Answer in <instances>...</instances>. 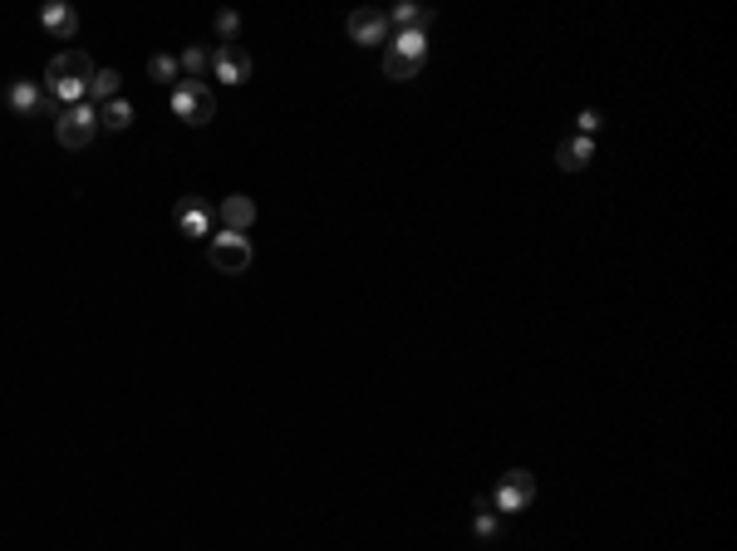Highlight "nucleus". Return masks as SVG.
Instances as JSON below:
<instances>
[{
  "label": "nucleus",
  "instance_id": "nucleus-8",
  "mask_svg": "<svg viewBox=\"0 0 737 551\" xmlns=\"http://www.w3.org/2000/svg\"><path fill=\"white\" fill-rule=\"evenodd\" d=\"M212 74H217L222 84L236 89V84H246V79H251V55H246L236 40H231V45H217V50H212Z\"/></svg>",
  "mask_w": 737,
  "mask_h": 551
},
{
  "label": "nucleus",
  "instance_id": "nucleus-2",
  "mask_svg": "<svg viewBox=\"0 0 737 551\" xmlns=\"http://www.w3.org/2000/svg\"><path fill=\"white\" fill-rule=\"evenodd\" d=\"M423 60H428V30H394V40L384 50V74L403 84L423 69Z\"/></svg>",
  "mask_w": 737,
  "mask_h": 551
},
{
  "label": "nucleus",
  "instance_id": "nucleus-16",
  "mask_svg": "<svg viewBox=\"0 0 737 551\" xmlns=\"http://www.w3.org/2000/svg\"><path fill=\"white\" fill-rule=\"evenodd\" d=\"M118 69H94V84H89V99L94 104H109V99H118Z\"/></svg>",
  "mask_w": 737,
  "mask_h": 551
},
{
  "label": "nucleus",
  "instance_id": "nucleus-19",
  "mask_svg": "<svg viewBox=\"0 0 737 551\" xmlns=\"http://www.w3.org/2000/svg\"><path fill=\"white\" fill-rule=\"evenodd\" d=\"M148 74H153L158 84H177V79H182V69H177L172 55H153V60H148Z\"/></svg>",
  "mask_w": 737,
  "mask_h": 551
},
{
  "label": "nucleus",
  "instance_id": "nucleus-6",
  "mask_svg": "<svg viewBox=\"0 0 737 551\" xmlns=\"http://www.w3.org/2000/svg\"><path fill=\"white\" fill-rule=\"evenodd\" d=\"M531 502H536V478H531L526 468H511L507 478L497 483V492H492V507H497V512H507V517L526 512Z\"/></svg>",
  "mask_w": 737,
  "mask_h": 551
},
{
  "label": "nucleus",
  "instance_id": "nucleus-18",
  "mask_svg": "<svg viewBox=\"0 0 737 551\" xmlns=\"http://www.w3.org/2000/svg\"><path fill=\"white\" fill-rule=\"evenodd\" d=\"M472 532H477L482 542H492V537H497V507H492V502H477V517H472Z\"/></svg>",
  "mask_w": 737,
  "mask_h": 551
},
{
  "label": "nucleus",
  "instance_id": "nucleus-21",
  "mask_svg": "<svg viewBox=\"0 0 737 551\" xmlns=\"http://www.w3.org/2000/svg\"><path fill=\"white\" fill-rule=\"evenodd\" d=\"M580 138H590V133H595V128H600V114H595V109H580Z\"/></svg>",
  "mask_w": 737,
  "mask_h": 551
},
{
  "label": "nucleus",
  "instance_id": "nucleus-3",
  "mask_svg": "<svg viewBox=\"0 0 737 551\" xmlns=\"http://www.w3.org/2000/svg\"><path fill=\"white\" fill-rule=\"evenodd\" d=\"M172 114L182 123H212L217 119V94L202 84V79H177L172 84Z\"/></svg>",
  "mask_w": 737,
  "mask_h": 551
},
{
  "label": "nucleus",
  "instance_id": "nucleus-5",
  "mask_svg": "<svg viewBox=\"0 0 737 551\" xmlns=\"http://www.w3.org/2000/svg\"><path fill=\"white\" fill-rule=\"evenodd\" d=\"M207 261H212L222 276H241V271L251 266V242H246V232H212Z\"/></svg>",
  "mask_w": 737,
  "mask_h": 551
},
{
  "label": "nucleus",
  "instance_id": "nucleus-11",
  "mask_svg": "<svg viewBox=\"0 0 737 551\" xmlns=\"http://www.w3.org/2000/svg\"><path fill=\"white\" fill-rule=\"evenodd\" d=\"M590 158H595V138H566L561 148H556V163L566 168V173H580V168H590Z\"/></svg>",
  "mask_w": 737,
  "mask_h": 551
},
{
  "label": "nucleus",
  "instance_id": "nucleus-14",
  "mask_svg": "<svg viewBox=\"0 0 737 551\" xmlns=\"http://www.w3.org/2000/svg\"><path fill=\"white\" fill-rule=\"evenodd\" d=\"M99 128H114V133L133 128V104H128V99H109V104H99Z\"/></svg>",
  "mask_w": 737,
  "mask_h": 551
},
{
  "label": "nucleus",
  "instance_id": "nucleus-7",
  "mask_svg": "<svg viewBox=\"0 0 737 551\" xmlns=\"http://www.w3.org/2000/svg\"><path fill=\"white\" fill-rule=\"evenodd\" d=\"M344 30H349L354 45H384L389 40V10H354L344 20Z\"/></svg>",
  "mask_w": 737,
  "mask_h": 551
},
{
  "label": "nucleus",
  "instance_id": "nucleus-9",
  "mask_svg": "<svg viewBox=\"0 0 737 551\" xmlns=\"http://www.w3.org/2000/svg\"><path fill=\"white\" fill-rule=\"evenodd\" d=\"M172 222H177L182 237H212V207L202 197H182L177 212H172Z\"/></svg>",
  "mask_w": 737,
  "mask_h": 551
},
{
  "label": "nucleus",
  "instance_id": "nucleus-13",
  "mask_svg": "<svg viewBox=\"0 0 737 551\" xmlns=\"http://www.w3.org/2000/svg\"><path fill=\"white\" fill-rule=\"evenodd\" d=\"M40 84L35 79H15L10 89H5V104H10V114H40Z\"/></svg>",
  "mask_w": 737,
  "mask_h": 551
},
{
  "label": "nucleus",
  "instance_id": "nucleus-17",
  "mask_svg": "<svg viewBox=\"0 0 737 551\" xmlns=\"http://www.w3.org/2000/svg\"><path fill=\"white\" fill-rule=\"evenodd\" d=\"M177 69H182V79H202V74L212 69V55H207L202 45H192V50H182V60H177Z\"/></svg>",
  "mask_w": 737,
  "mask_h": 551
},
{
  "label": "nucleus",
  "instance_id": "nucleus-20",
  "mask_svg": "<svg viewBox=\"0 0 737 551\" xmlns=\"http://www.w3.org/2000/svg\"><path fill=\"white\" fill-rule=\"evenodd\" d=\"M217 35H222V45H231V35H241V15H236V10H222V15H217Z\"/></svg>",
  "mask_w": 737,
  "mask_h": 551
},
{
  "label": "nucleus",
  "instance_id": "nucleus-15",
  "mask_svg": "<svg viewBox=\"0 0 737 551\" xmlns=\"http://www.w3.org/2000/svg\"><path fill=\"white\" fill-rule=\"evenodd\" d=\"M389 30H428V10L423 5H394Z\"/></svg>",
  "mask_w": 737,
  "mask_h": 551
},
{
  "label": "nucleus",
  "instance_id": "nucleus-10",
  "mask_svg": "<svg viewBox=\"0 0 737 551\" xmlns=\"http://www.w3.org/2000/svg\"><path fill=\"white\" fill-rule=\"evenodd\" d=\"M217 217H222V232H246V227L256 222V202H251L246 192H231Z\"/></svg>",
  "mask_w": 737,
  "mask_h": 551
},
{
  "label": "nucleus",
  "instance_id": "nucleus-12",
  "mask_svg": "<svg viewBox=\"0 0 737 551\" xmlns=\"http://www.w3.org/2000/svg\"><path fill=\"white\" fill-rule=\"evenodd\" d=\"M40 25H45L55 40H74V35H79V15H74L69 5H59V0L40 10Z\"/></svg>",
  "mask_w": 737,
  "mask_h": 551
},
{
  "label": "nucleus",
  "instance_id": "nucleus-1",
  "mask_svg": "<svg viewBox=\"0 0 737 551\" xmlns=\"http://www.w3.org/2000/svg\"><path fill=\"white\" fill-rule=\"evenodd\" d=\"M45 84L59 104H84L89 84H94V60L84 50H59L55 60L45 64Z\"/></svg>",
  "mask_w": 737,
  "mask_h": 551
},
{
  "label": "nucleus",
  "instance_id": "nucleus-4",
  "mask_svg": "<svg viewBox=\"0 0 737 551\" xmlns=\"http://www.w3.org/2000/svg\"><path fill=\"white\" fill-rule=\"evenodd\" d=\"M94 133H99V109H94V104H69V109L55 119L59 148H69V153L89 148V143H94Z\"/></svg>",
  "mask_w": 737,
  "mask_h": 551
}]
</instances>
